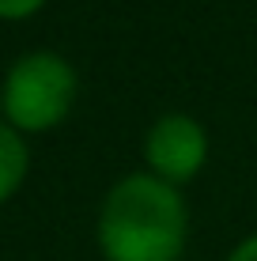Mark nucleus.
Instances as JSON below:
<instances>
[{"instance_id": "nucleus-1", "label": "nucleus", "mask_w": 257, "mask_h": 261, "mask_svg": "<svg viewBox=\"0 0 257 261\" xmlns=\"http://www.w3.org/2000/svg\"><path fill=\"white\" fill-rule=\"evenodd\" d=\"M189 212L174 186L136 170L110 186L99 208V250L106 261H178Z\"/></svg>"}, {"instance_id": "nucleus-6", "label": "nucleus", "mask_w": 257, "mask_h": 261, "mask_svg": "<svg viewBox=\"0 0 257 261\" xmlns=\"http://www.w3.org/2000/svg\"><path fill=\"white\" fill-rule=\"evenodd\" d=\"M223 261H257V235H250V239H242L238 246L227 254Z\"/></svg>"}, {"instance_id": "nucleus-4", "label": "nucleus", "mask_w": 257, "mask_h": 261, "mask_svg": "<svg viewBox=\"0 0 257 261\" xmlns=\"http://www.w3.org/2000/svg\"><path fill=\"white\" fill-rule=\"evenodd\" d=\"M26 170H31V148H26L23 133L0 121V204H8L19 193V186L26 182Z\"/></svg>"}, {"instance_id": "nucleus-3", "label": "nucleus", "mask_w": 257, "mask_h": 261, "mask_svg": "<svg viewBox=\"0 0 257 261\" xmlns=\"http://www.w3.org/2000/svg\"><path fill=\"white\" fill-rule=\"evenodd\" d=\"M208 159V133L189 114H166L144 137V163L148 174L163 178L166 186H185L201 174Z\"/></svg>"}, {"instance_id": "nucleus-5", "label": "nucleus", "mask_w": 257, "mask_h": 261, "mask_svg": "<svg viewBox=\"0 0 257 261\" xmlns=\"http://www.w3.org/2000/svg\"><path fill=\"white\" fill-rule=\"evenodd\" d=\"M46 0H0V19H31Z\"/></svg>"}, {"instance_id": "nucleus-2", "label": "nucleus", "mask_w": 257, "mask_h": 261, "mask_svg": "<svg viewBox=\"0 0 257 261\" xmlns=\"http://www.w3.org/2000/svg\"><path fill=\"white\" fill-rule=\"evenodd\" d=\"M79 91V76L61 53L31 49L12 61L0 80L4 121L19 133H46L68 118Z\"/></svg>"}, {"instance_id": "nucleus-7", "label": "nucleus", "mask_w": 257, "mask_h": 261, "mask_svg": "<svg viewBox=\"0 0 257 261\" xmlns=\"http://www.w3.org/2000/svg\"><path fill=\"white\" fill-rule=\"evenodd\" d=\"M0 110H4V98H0Z\"/></svg>"}]
</instances>
